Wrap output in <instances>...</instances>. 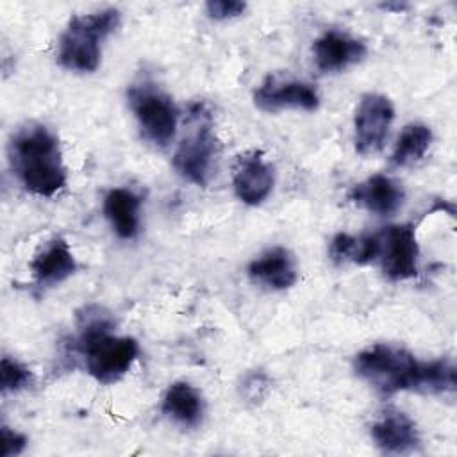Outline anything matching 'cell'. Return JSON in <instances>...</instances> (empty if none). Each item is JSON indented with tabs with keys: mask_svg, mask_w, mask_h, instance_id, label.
Instances as JSON below:
<instances>
[{
	"mask_svg": "<svg viewBox=\"0 0 457 457\" xmlns=\"http://www.w3.org/2000/svg\"><path fill=\"white\" fill-rule=\"evenodd\" d=\"M9 164L25 191L52 198L64 189L68 173L59 137L46 125L27 121L20 125L7 146Z\"/></svg>",
	"mask_w": 457,
	"mask_h": 457,
	"instance_id": "cell-1",
	"label": "cell"
},
{
	"mask_svg": "<svg viewBox=\"0 0 457 457\" xmlns=\"http://www.w3.org/2000/svg\"><path fill=\"white\" fill-rule=\"evenodd\" d=\"M79 352L87 373L100 384H114L123 378L139 355L137 341L111 334L112 321L96 305H89L79 314Z\"/></svg>",
	"mask_w": 457,
	"mask_h": 457,
	"instance_id": "cell-2",
	"label": "cell"
},
{
	"mask_svg": "<svg viewBox=\"0 0 457 457\" xmlns=\"http://www.w3.org/2000/svg\"><path fill=\"white\" fill-rule=\"evenodd\" d=\"M355 373L380 395L423 391L427 361H418L409 350L375 343L355 355Z\"/></svg>",
	"mask_w": 457,
	"mask_h": 457,
	"instance_id": "cell-3",
	"label": "cell"
},
{
	"mask_svg": "<svg viewBox=\"0 0 457 457\" xmlns=\"http://www.w3.org/2000/svg\"><path fill=\"white\" fill-rule=\"evenodd\" d=\"M120 18L114 7L71 16L59 37V64L70 71L93 73L102 61V43L118 29Z\"/></svg>",
	"mask_w": 457,
	"mask_h": 457,
	"instance_id": "cell-4",
	"label": "cell"
},
{
	"mask_svg": "<svg viewBox=\"0 0 457 457\" xmlns=\"http://www.w3.org/2000/svg\"><path fill=\"white\" fill-rule=\"evenodd\" d=\"M218 148L212 120L202 105H196L191 109L189 129L173 154V168L182 179L205 186L212 175Z\"/></svg>",
	"mask_w": 457,
	"mask_h": 457,
	"instance_id": "cell-5",
	"label": "cell"
},
{
	"mask_svg": "<svg viewBox=\"0 0 457 457\" xmlns=\"http://www.w3.org/2000/svg\"><path fill=\"white\" fill-rule=\"evenodd\" d=\"M129 102L143 136L157 146H166L177 132L179 111L173 100L154 84L132 86Z\"/></svg>",
	"mask_w": 457,
	"mask_h": 457,
	"instance_id": "cell-6",
	"label": "cell"
},
{
	"mask_svg": "<svg viewBox=\"0 0 457 457\" xmlns=\"http://www.w3.org/2000/svg\"><path fill=\"white\" fill-rule=\"evenodd\" d=\"M378 255L384 275L393 282L414 278L418 275L420 246L416 228L411 223L384 227L378 234Z\"/></svg>",
	"mask_w": 457,
	"mask_h": 457,
	"instance_id": "cell-7",
	"label": "cell"
},
{
	"mask_svg": "<svg viewBox=\"0 0 457 457\" xmlns=\"http://www.w3.org/2000/svg\"><path fill=\"white\" fill-rule=\"evenodd\" d=\"M395 107L382 93H366L361 96L353 114V143L361 155H373L384 148Z\"/></svg>",
	"mask_w": 457,
	"mask_h": 457,
	"instance_id": "cell-8",
	"label": "cell"
},
{
	"mask_svg": "<svg viewBox=\"0 0 457 457\" xmlns=\"http://www.w3.org/2000/svg\"><path fill=\"white\" fill-rule=\"evenodd\" d=\"M253 104L257 109L266 112H277L282 109L316 111L320 105V95L309 82L270 75L253 91Z\"/></svg>",
	"mask_w": 457,
	"mask_h": 457,
	"instance_id": "cell-9",
	"label": "cell"
},
{
	"mask_svg": "<svg viewBox=\"0 0 457 457\" xmlns=\"http://www.w3.org/2000/svg\"><path fill=\"white\" fill-rule=\"evenodd\" d=\"M273 168L259 150H248L237 155L232 168V186L236 196L246 205H261L273 189Z\"/></svg>",
	"mask_w": 457,
	"mask_h": 457,
	"instance_id": "cell-10",
	"label": "cell"
},
{
	"mask_svg": "<svg viewBox=\"0 0 457 457\" xmlns=\"http://www.w3.org/2000/svg\"><path fill=\"white\" fill-rule=\"evenodd\" d=\"M364 41L350 36L348 32L330 29L325 30L312 43L314 64L321 73H337L357 62L366 55Z\"/></svg>",
	"mask_w": 457,
	"mask_h": 457,
	"instance_id": "cell-11",
	"label": "cell"
},
{
	"mask_svg": "<svg viewBox=\"0 0 457 457\" xmlns=\"http://www.w3.org/2000/svg\"><path fill=\"white\" fill-rule=\"evenodd\" d=\"M348 198L377 216H395L405 202V191L398 180L377 173L353 186Z\"/></svg>",
	"mask_w": 457,
	"mask_h": 457,
	"instance_id": "cell-12",
	"label": "cell"
},
{
	"mask_svg": "<svg viewBox=\"0 0 457 457\" xmlns=\"http://www.w3.org/2000/svg\"><path fill=\"white\" fill-rule=\"evenodd\" d=\"M79 264L64 237H52L30 261V271L37 287H52L77 271Z\"/></svg>",
	"mask_w": 457,
	"mask_h": 457,
	"instance_id": "cell-13",
	"label": "cell"
},
{
	"mask_svg": "<svg viewBox=\"0 0 457 457\" xmlns=\"http://www.w3.org/2000/svg\"><path fill=\"white\" fill-rule=\"evenodd\" d=\"M371 437L384 453H409L420 443L416 423L398 409L384 411L371 423Z\"/></svg>",
	"mask_w": 457,
	"mask_h": 457,
	"instance_id": "cell-14",
	"label": "cell"
},
{
	"mask_svg": "<svg viewBox=\"0 0 457 457\" xmlns=\"http://www.w3.org/2000/svg\"><path fill=\"white\" fill-rule=\"evenodd\" d=\"M248 277L268 289L282 291L295 286L298 278L293 253L284 246H275L253 259L248 268Z\"/></svg>",
	"mask_w": 457,
	"mask_h": 457,
	"instance_id": "cell-15",
	"label": "cell"
},
{
	"mask_svg": "<svg viewBox=\"0 0 457 457\" xmlns=\"http://www.w3.org/2000/svg\"><path fill=\"white\" fill-rule=\"evenodd\" d=\"M162 412L182 427H196L204 418V396L186 380H177L168 386L162 403Z\"/></svg>",
	"mask_w": 457,
	"mask_h": 457,
	"instance_id": "cell-16",
	"label": "cell"
},
{
	"mask_svg": "<svg viewBox=\"0 0 457 457\" xmlns=\"http://www.w3.org/2000/svg\"><path fill=\"white\" fill-rule=\"evenodd\" d=\"M139 196L127 187H114L104 198V214L121 239H132L139 232Z\"/></svg>",
	"mask_w": 457,
	"mask_h": 457,
	"instance_id": "cell-17",
	"label": "cell"
},
{
	"mask_svg": "<svg viewBox=\"0 0 457 457\" xmlns=\"http://www.w3.org/2000/svg\"><path fill=\"white\" fill-rule=\"evenodd\" d=\"M328 255L336 264H345V262L368 264L371 261H377L378 236L377 234L353 236V234L339 232L330 241Z\"/></svg>",
	"mask_w": 457,
	"mask_h": 457,
	"instance_id": "cell-18",
	"label": "cell"
},
{
	"mask_svg": "<svg viewBox=\"0 0 457 457\" xmlns=\"http://www.w3.org/2000/svg\"><path fill=\"white\" fill-rule=\"evenodd\" d=\"M432 143V130L423 123H409L400 132L393 154L391 162L396 168H405L420 162L428 152Z\"/></svg>",
	"mask_w": 457,
	"mask_h": 457,
	"instance_id": "cell-19",
	"label": "cell"
},
{
	"mask_svg": "<svg viewBox=\"0 0 457 457\" xmlns=\"http://www.w3.org/2000/svg\"><path fill=\"white\" fill-rule=\"evenodd\" d=\"M32 371L20 361L4 355L0 361V389L2 393H18L32 384Z\"/></svg>",
	"mask_w": 457,
	"mask_h": 457,
	"instance_id": "cell-20",
	"label": "cell"
},
{
	"mask_svg": "<svg viewBox=\"0 0 457 457\" xmlns=\"http://www.w3.org/2000/svg\"><path fill=\"white\" fill-rule=\"evenodd\" d=\"M207 14L214 20H230L245 12L246 4L241 0H209L205 4Z\"/></svg>",
	"mask_w": 457,
	"mask_h": 457,
	"instance_id": "cell-21",
	"label": "cell"
},
{
	"mask_svg": "<svg viewBox=\"0 0 457 457\" xmlns=\"http://www.w3.org/2000/svg\"><path fill=\"white\" fill-rule=\"evenodd\" d=\"M0 436H2V457L20 455L27 446V437L21 432L12 430L5 425L2 427Z\"/></svg>",
	"mask_w": 457,
	"mask_h": 457,
	"instance_id": "cell-22",
	"label": "cell"
}]
</instances>
